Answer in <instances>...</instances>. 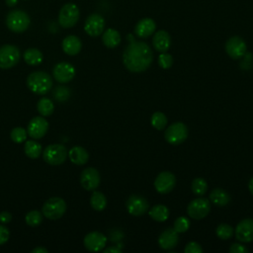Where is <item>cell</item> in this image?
<instances>
[{
	"instance_id": "1",
	"label": "cell",
	"mask_w": 253,
	"mask_h": 253,
	"mask_svg": "<svg viewBox=\"0 0 253 253\" xmlns=\"http://www.w3.org/2000/svg\"><path fill=\"white\" fill-rule=\"evenodd\" d=\"M126 39L129 43L123 53V62L130 72H142L146 70L153 60V53L150 46L144 42H136L131 35Z\"/></svg>"
},
{
	"instance_id": "2",
	"label": "cell",
	"mask_w": 253,
	"mask_h": 253,
	"mask_svg": "<svg viewBox=\"0 0 253 253\" xmlns=\"http://www.w3.org/2000/svg\"><path fill=\"white\" fill-rule=\"evenodd\" d=\"M51 76L44 71H35L27 77V86L35 94L44 95L52 87Z\"/></svg>"
},
{
	"instance_id": "3",
	"label": "cell",
	"mask_w": 253,
	"mask_h": 253,
	"mask_svg": "<svg viewBox=\"0 0 253 253\" xmlns=\"http://www.w3.org/2000/svg\"><path fill=\"white\" fill-rule=\"evenodd\" d=\"M31 23L29 15L22 10H13L6 17V26L14 33L25 32Z\"/></svg>"
},
{
	"instance_id": "4",
	"label": "cell",
	"mask_w": 253,
	"mask_h": 253,
	"mask_svg": "<svg viewBox=\"0 0 253 253\" xmlns=\"http://www.w3.org/2000/svg\"><path fill=\"white\" fill-rule=\"evenodd\" d=\"M68 152L63 144L54 143L46 146L42 151L43 160L52 166H58L62 164L67 158Z\"/></svg>"
},
{
	"instance_id": "5",
	"label": "cell",
	"mask_w": 253,
	"mask_h": 253,
	"mask_svg": "<svg viewBox=\"0 0 253 253\" xmlns=\"http://www.w3.org/2000/svg\"><path fill=\"white\" fill-rule=\"evenodd\" d=\"M66 211V203L59 197L49 198L42 206V214L48 219L60 218Z\"/></svg>"
},
{
	"instance_id": "6",
	"label": "cell",
	"mask_w": 253,
	"mask_h": 253,
	"mask_svg": "<svg viewBox=\"0 0 253 253\" xmlns=\"http://www.w3.org/2000/svg\"><path fill=\"white\" fill-rule=\"evenodd\" d=\"M79 8L74 3L64 4L58 13V23L62 28L68 29L76 25L79 20Z\"/></svg>"
},
{
	"instance_id": "7",
	"label": "cell",
	"mask_w": 253,
	"mask_h": 253,
	"mask_svg": "<svg viewBox=\"0 0 253 253\" xmlns=\"http://www.w3.org/2000/svg\"><path fill=\"white\" fill-rule=\"evenodd\" d=\"M166 141L173 145L181 144L188 137V127L185 124L177 122L170 125L164 133Z\"/></svg>"
},
{
	"instance_id": "8",
	"label": "cell",
	"mask_w": 253,
	"mask_h": 253,
	"mask_svg": "<svg viewBox=\"0 0 253 253\" xmlns=\"http://www.w3.org/2000/svg\"><path fill=\"white\" fill-rule=\"evenodd\" d=\"M20 50L13 44H5L0 47V68L8 69L15 66L20 60Z\"/></svg>"
},
{
	"instance_id": "9",
	"label": "cell",
	"mask_w": 253,
	"mask_h": 253,
	"mask_svg": "<svg viewBox=\"0 0 253 253\" xmlns=\"http://www.w3.org/2000/svg\"><path fill=\"white\" fill-rule=\"evenodd\" d=\"M211 211V203L208 199L197 198L190 202L187 207V213L194 219H202L206 217Z\"/></svg>"
},
{
	"instance_id": "10",
	"label": "cell",
	"mask_w": 253,
	"mask_h": 253,
	"mask_svg": "<svg viewBox=\"0 0 253 253\" xmlns=\"http://www.w3.org/2000/svg\"><path fill=\"white\" fill-rule=\"evenodd\" d=\"M247 45L244 40L238 36L231 37L225 42V51L232 59H239L246 54Z\"/></svg>"
},
{
	"instance_id": "11",
	"label": "cell",
	"mask_w": 253,
	"mask_h": 253,
	"mask_svg": "<svg viewBox=\"0 0 253 253\" xmlns=\"http://www.w3.org/2000/svg\"><path fill=\"white\" fill-rule=\"evenodd\" d=\"M176 185V177L173 173L164 171L159 173L154 180V188L160 194L170 193Z\"/></svg>"
},
{
	"instance_id": "12",
	"label": "cell",
	"mask_w": 253,
	"mask_h": 253,
	"mask_svg": "<svg viewBox=\"0 0 253 253\" xmlns=\"http://www.w3.org/2000/svg\"><path fill=\"white\" fill-rule=\"evenodd\" d=\"M99 171L93 167L85 168L80 174V184L87 191H94L100 185Z\"/></svg>"
},
{
	"instance_id": "13",
	"label": "cell",
	"mask_w": 253,
	"mask_h": 253,
	"mask_svg": "<svg viewBox=\"0 0 253 253\" xmlns=\"http://www.w3.org/2000/svg\"><path fill=\"white\" fill-rule=\"evenodd\" d=\"M53 78L59 83L70 82L75 76V68L72 64L68 62H59L57 63L52 70Z\"/></svg>"
},
{
	"instance_id": "14",
	"label": "cell",
	"mask_w": 253,
	"mask_h": 253,
	"mask_svg": "<svg viewBox=\"0 0 253 253\" xmlns=\"http://www.w3.org/2000/svg\"><path fill=\"white\" fill-rule=\"evenodd\" d=\"M83 242L87 250L91 252H99L105 248L107 237L99 231H92L85 235Z\"/></svg>"
},
{
	"instance_id": "15",
	"label": "cell",
	"mask_w": 253,
	"mask_h": 253,
	"mask_svg": "<svg viewBox=\"0 0 253 253\" xmlns=\"http://www.w3.org/2000/svg\"><path fill=\"white\" fill-rule=\"evenodd\" d=\"M105 29V20L99 14H91L85 21L84 30L90 37L100 36Z\"/></svg>"
},
{
	"instance_id": "16",
	"label": "cell",
	"mask_w": 253,
	"mask_h": 253,
	"mask_svg": "<svg viewBox=\"0 0 253 253\" xmlns=\"http://www.w3.org/2000/svg\"><path fill=\"white\" fill-rule=\"evenodd\" d=\"M48 129V123L42 117H35L32 119L27 127V133L34 139L42 138Z\"/></svg>"
},
{
	"instance_id": "17",
	"label": "cell",
	"mask_w": 253,
	"mask_h": 253,
	"mask_svg": "<svg viewBox=\"0 0 253 253\" xmlns=\"http://www.w3.org/2000/svg\"><path fill=\"white\" fill-rule=\"evenodd\" d=\"M127 211L135 216L142 215L148 210V202L140 195H131L126 204Z\"/></svg>"
},
{
	"instance_id": "18",
	"label": "cell",
	"mask_w": 253,
	"mask_h": 253,
	"mask_svg": "<svg viewBox=\"0 0 253 253\" xmlns=\"http://www.w3.org/2000/svg\"><path fill=\"white\" fill-rule=\"evenodd\" d=\"M235 237L240 242H251L253 240V219L245 218L239 221L235 227Z\"/></svg>"
},
{
	"instance_id": "19",
	"label": "cell",
	"mask_w": 253,
	"mask_h": 253,
	"mask_svg": "<svg viewBox=\"0 0 253 253\" xmlns=\"http://www.w3.org/2000/svg\"><path fill=\"white\" fill-rule=\"evenodd\" d=\"M179 242L178 232L174 228H166L158 237V244L164 250L174 249Z\"/></svg>"
},
{
	"instance_id": "20",
	"label": "cell",
	"mask_w": 253,
	"mask_h": 253,
	"mask_svg": "<svg viewBox=\"0 0 253 253\" xmlns=\"http://www.w3.org/2000/svg\"><path fill=\"white\" fill-rule=\"evenodd\" d=\"M156 29V24L151 18L141 19L134 27V33L139 38H147L154 34Z\"/></svg>"
},
{
	"instance_id": "21",
	"label": "cell",
	"mask_w": 253,
	"mask_h": 253,
	"mask_svg": "<svg viewBox=\"0 0 253 253\" xmlns=\"http://www.w3.org/2000/svg\"><path fill=\"white\" fill-rule=\"evenodd\" d=\"M152 43L154 48L157 51L166 52L171 45L170 35L166 31L160 30L154 34L152 39Z\"/></svg>"
},
{
	"instance_id": "22",
	"label": "cell",
	"mask_w": 253,
	"mask_h": 253,
	"mask_svg": "<svg viewBox=\"0 0 253 253\" xmlns=\"http://www.w3.org/2000/svg\"><path fill=\"white\" fill-rule=\"evenodd\" d=\"M61 46H62V50L66 54L76 55L81 50L82 42L78 37H76L74 35H70L63 39Z\"/></svg>"
},
{
	"instance_id": "23",
	"label": "cell",
	"mask_w": 253,
	"mask_h": 253,
	"mask_svg": "<svg viewBox=\"0 0 253 253\" xmlns=\"http://www.w3.org/2000/svg\"><path fill=\"white\" fill-rule=\"evenodd\" d=\"M68 157L73 164L80 166L87 163L89 159V154L84 147L76 145L68 150Z\"/></svg>"
},
{
	"instance_id": "24",
	"label": "cell",
	"mask_w": 253,
	"mask_h": 253,
	"mask_svg": "<svg viewBox=\"0 0 253 253\" xmlns=\"http://www.w3.org/2000/svg\"><path fill=\"white\" fill-rule=\"evenodd\" d=\"M102 41L103 43L109 47V48H114L116 46H118L121 42V35L120 33L115 30V29H107L104 33H103V37H102Z\"/></svg>"
},
{
	"instance_id": "25",
	"label": "cell",
	"mask_w": 253,
	"mask_h": 253,
	"mask_svg": "<svg viewBox=\"0 0 253 253\" xmlns=\"http://www.w3.org/2000/svg\"><path fill=\"white\" fill-rule=\"evenodd\" d=\"M210 201L218 207H224L230 202V196L223 189H213L210 194Z\"/></svg>"
},
{
	"instance_id": "26",
	"label": "cell",
	"mask_w": 253,
	"mask_h": 253,
	"mask_svg": "<svg viewBox=\"0 0 253 253\" xmlns=\"http://www.w3.org/2000/svg\"><path fill=\"white\" fill-rule=\"evenodd\" d=\"M43 55L42 51L35 47H30L24 52V60L29 65H39L42 62Z\"/></svg>"
},
{
	"instance_id": "27",
	"label": "cell",
	"mask_w": 253,
	"mask_h": 253,
	"mask_svg": "<svg viewBox=\"0 0 253 253\" xmlns=\"http://www.w3.org/2000/svg\"><path fill=\"white\" fill-rule=\"evenodd\" d=\"M148 214L156 221H165L169 217V209L164 205H156L149 210Z\"/></svg>"
},
{
	"instance_id": "28",
	"label": "cell",
	"mask_w": 253,
	"mask_h": 253,
	"mask_svg": "<svg viewBox=\"0 0 253 253\" xmlns=\"http://www.w3.org/2000/svg\"><path fill=\"white\" fill-rule=\"evenodd\" d=\"M90 205L95 211H101L107 207V199L103 193L94 190L90 198Z\"/></svg>"
},
{
	"instance_id": "29",
	"label": "cell",
	"mask_w": 253,
	"mask_h": 253,
	"mask_svg": "<svg viewBox=\"0 0 253 253\" xmlns=\"http://www.w3.org/2000/svg\"><path fill=\"white\" fill-rule=\"evenodd\" d=\"M37 109H38V112L42 117H48L54 111V104L50 99L43 97V98L39 100L38 105H37Z\"/></svg>"
},
{
	"instance_id": "30",
	"label": "cell",
	"mask_w": 253,
	"mask_h": 253,
	"mask_svg": "<svg viewBox=\"0 0 253 253\" xmlns=\"http://www.w3.org/2000/svg\"><path fill=\"white\" fill-rule=\"evenodd\" d=\"M24 150L29 158L37 159L40 157L42 153V146L39 142L35 140H28L27 142H25Z\"/></svg>"
},
{
	"instance_id": "31",
	"label": "cell",
	"mask_w": 253,
	"mask_h": 253,
	"mask_svg": "<svg viewBox=\"0 0 253 253\" xmlns=\"http://www.w3.org/2000/svg\"><path fill=\"white\" fill-rule=\"evenodd\" d=\"M151 125L154 128L158 130H162L167 125V118L161 112H155L151 116Z\"/></svg>"
},
{
	"instance_id": "32",
	"label": "cell",
	"mask_w": 253,
	"mask_h": 253,
	"mask_svg": "<svg viewBox=\"0 0 253 253\" xmlns=\"http://www.w3.org/2000/svg\"><path fill=\"white\" fill-rule=\"evenodd\" d=\"M208 190V183L203 178H196L192 182V191L197 196H203Z\"/></svg>"
},
{
	"instance_id": "33",
	"label": "cell",
	"mask_w": 253,
	"mask_h": 253,
	"mask_svg": "<svg viewBox=\"0 0 253 253\" xmlns=\"http://www.w3.org/2000/svg\"><path fill=\"white\" fill-rule=\"evenodd\" d=\"M25 221L30 226H38L42 221V214L39 211H31L26 214Z\"/></svg>"
},
{
	"instance_id": "34",
	"label": "cell",
	"mask_w": 253,
	"mask_h": 253,
	"mask_svg": "<svg viewBox=\"0 0 253 253\" xmlns=\"http://www.w3.org/2000/svg\"><path fill=\"white\" fill-rule=\"evenodd\" d=\"M215 233L217 235L218 238L222 239V240H226L232 237L233 235V228L227 224V223H220L216 229H215Z\"/></svg>"
},
{
	"instance_id": "35",
	"label": "cell",
	"mask_w": 253,
	"mask_h": 253,
	"mask_svg": "<svg viewBox=\"0 0 253 253\" xmlns=\"http://www.w3.org/2000/svg\"><path fill=\"white\" fill-rule=\"evenodd\" d=\"M11 139L16 143H22L27 138V130L21 126L14 127L10 133Z\"/></svg>"
},
{
	"instance_id": "36",
	"label": "cell",
	"mask_w": 253,
	"mask_h": 253,
	"mask_svg": "<svg viewBox=\"0 0 253 253\" xmlns=\"http://www.w3.org/2000/svg\"><path fill=\"white\" fill-rule=\"evenodd\" d=\"M190 227V220L185 217V216H179L178 218L175 219L174 221V226L173 228L178 232V233H183L186 232Z\"/></svg>"
},
{
	"instance_id": "37",
	"label": "cell",
	"mask_w": 253,
	"mask_h": 253,
	"mask_svg": "<svg viewBox=\"0 0 253 253\" xmlns=\"http://www.w3.org/2000/svg\"><path fill=\"white\" fill-rule=\"evenodd\" d=\"M158 64L163 69L170 68L173 64L172 55H170L169 53H166V52H161L160 55L158 56Z\"/></svg>"
},
{
	"instance_id": "38",
	"label": "cell",
	"mask_w": 253,
	"mask_h": 253,
	"mask_svg": "<svg viewBox=\"0 0 253 253\" xmlns=\"http://www.w3.org/2000/svg\"><path fill=\"white\" fill-rule=\"evenodd\" d=\"M53 97L57 100V101H65L66 99H68L69 97V90L65 87H61L58 86L55 91L53 92Z\"/></svg>"
},
{
	"instance_id": "39",
	"label": "cell",
	"mask_w": 253,
	"mask_h": 253,
	"mask_svg": "<svg viewBox=\"0 0 253 253\" xmlns=\"http://www.w3.org/2000/svg\"><path fill=\"white\" fill-rule=\"evenodd\" d=\"M184 251H185V253H202L203 248L198 242L191 241L186 245Z\"/></svg>"
},
{
	"instance_id": "40",
	"label": "cell",
	"mask_w": 253,
	"mask_h": 253,
	"mask_svg": "<svg viewBox=\"0 0 253 253\" xmlns=\"http://www.w3.org/2000/svg\"><path fill=\"white\" fill-rule=\"evenodd\" d=\"M230 253H248V249L240 243H233L229 247Z\"/></svg>"
},
{
	"instance_id": "41",
	"label": "cell",
	"mask_w": 253,
	"mask_h": 253,
	"mask_svg": "<svg viewBox=\"0 0 253 253\" xmlns=\"http://www.w3.org/2000/svg\"><path fill=\"white\" fill-rule=\"evenodd\" d=\"M9 236H10V232L8 228L4 225H0V245L6 243L9 239Z\"/></svg>"
},
{
	"instance_id": "42",
	"label": "cell",
	"mask_w": 253,
	"mask_h": 253,
	"mask_svg": "<svg viewBox=\"0 0 253 253\" xmlns=\"http://www.w3.org/2000/svg\"><path fill=\"white\" fill-rule=\"evenodd\" d=\"M12 220V214L8 211L0 212V222L2 223H9Z\"/></svg>"
},
{
	"instance_id": "43",
	"label": "cell",
	"mask_w": 253,
	"mask_h": 253,
	"mask_svg": "<svg viewBox=\"0 0 253 253\" xmlns=\"http://www.w3.org/2000/svg\"><path fill=\"white\" fill-rule=\"evenodd\" d=\"M105 253H110V252H113V253H120L121 252V249L116 247V246H111V247H108L104 250Z\"/></svg>"
},
{
	"instance_id": "44",
	"label": "cell",
	"mask_w": 253,
	"mask_h": 253,
	"mask_svg": "<svg viewBox=\"0 0 253 253\" xmlns=\"http://www.w3.org/2000/svg\"><path fill=\"white\" fill-rule=\"evenodd\" d=\"M32 253H48V250L43 247H36L32 250Z\"/></svg>"
},
{
	"instance_id": "45",
	"label": "cell",
	"mask_w": 253,
	"mask_h": 253,
	"mask_svg": "<svg viewBox=\"0 0 253 253\" xmlns=\"http://www.w3.org/2000/svg\"><path fill=\"white\" fill-rule=\"evenodd\" d=\"M18 0H6V4L9 6V7H12V6H15L17 4Z\"/></svg>"
},
{
	"instance_id": "46",
	"label": "cell",
	"mask_w": 253,
	"mask_h": 253,
	"mask_svg": "<svg viewBox=\"0 0 253 253\" xmlns=\"http://www.w3.org/2000/svg\"><path fill=\"white\" fill-rule=\"evenodd\" d=\"M248 188H249V191L250 193L253 195V177L250 179L249 181V184H248Z\"/></svg>"
}]
</instances>
